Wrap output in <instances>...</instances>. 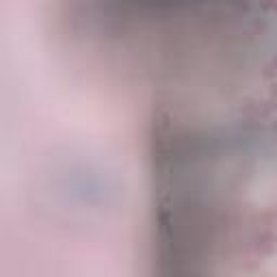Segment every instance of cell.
<instances>
[{"label": "cell", "instance_id": "cell-1", "mask_svg": "<svg viewBox=\"0 0 277 277\" xmlns=\"http://www.w3.org/2000/svg\"><path fill=\"white\" fill-rule=\"evenodd\" d=\"M271 87H273L271 91H273V93H275V91H277V82H273V85H271Z\"/></svg>", "mask_w": 277, "mask_h": 277}, {"label": "cell", "instance_id": "cell-2", "mask_svg": "<svg viewBox=\"0 0 277 277\" xmlns=\"http://www.w3.org/2000/svg\"><path fill=\"white\" fill-rule=\"evenodd\" d=\"M275 65H277V57H275Z\"/></svg>", "mask_w": 277, "mask_h": 277}, {"label": "cell", "instance_id": "cell-3", "mask_svg": "<svg viewBox=\"0 0 277 277\" xmlns=\"http://www.w3.org/2000/svg\"><path fill=\"white\" fill-rule=\"evenodd\" d=\"M275 11H277V4H275Z\"/></svg>", "mask_w": 277, "mask_h": 277}]
</instances>
